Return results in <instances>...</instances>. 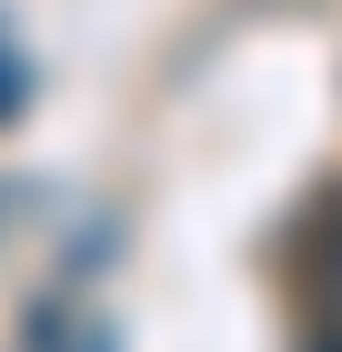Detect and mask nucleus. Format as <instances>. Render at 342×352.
<instances>
[{
    "mask_svg": "<svg viewBox=\"0 0 342 352\" xmlns=\"http://www.w3.org/2000/svg\"><path fill=\"white\" fill-rule=\"evenodd\" d=\"M302 352H342V292H322V312H312V332H302Z\"/></svg>",
    "mask_w": 342,
    "mask_h": 352,
    "instance_id": "f03ea898",
    "label": "nucleus"
},
{
    "mask_svg": "<svg viewBox=\"0 0 342 352\" xmlns=\"http://www.w3.org/2000/svg\"><path fill=\"white\" fill-rule=\"evenodd\" d=\"M21 111H30V60L0 41V121H21Z\"/></svg>",
    "mask_w": 342,
    "mask_h": 352,
    "instance_id": "f257e3e1",
    "label": "nucleus"
}]
</instances>
